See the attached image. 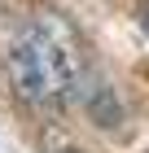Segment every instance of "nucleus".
I'll return each mask as SVG.
<instances>
[{
  "label": "nucleus",
  "mask_w": 149,
  "mask_h": 153,
  "mask_svg": "<svg viewBox=\"0 0 149 153\" xmlns=\"http://www.w3.org/2000/svg\"><path fill=\"white\" fill-rule=\"evenodd\" d=\"M4 66L18 101L31 109H66L83 83L79 44L61 18H35L31 26H22Z\"/></svg>",
  "instance_id": "obj_1"
},
{
  "label": "nucleus",
  "mask_w": 149,
  "mask_h": 153,
  "mask_svg": "<svg viewBox=\"0 0 149 153\" xmlns=\"http://www.w3.org/2000/svg\"><path fill=\"white\" fill-rule=\"evenodd\" d=\"M140 31H145V35H149V0H145V4H140Z\"/></svg>",
  "instance_id": "obj_2"
}]
</instances>
